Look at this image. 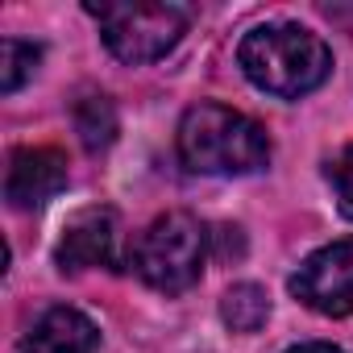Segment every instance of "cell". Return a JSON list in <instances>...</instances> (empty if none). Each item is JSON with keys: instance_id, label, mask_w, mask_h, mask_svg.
<instances>
[{"instance_id": "6da1fadb", "label": "cell", "mask_w": 353, "mask_h": 353, "mask_svg": "<svg viewBox=\"0 0 353 353\" xmlns=\"http://www.w3.org/2000/svg\"><path fill=\"white\" fill-rule=\"evenodd\" d=\"M237 63L254 88L283 96V100H299L328 79L332 50L324 46L320 34H312L295 21H270L241 38Z\"/></svg>"}, {"instance_id": "7a4b0ae2", "label": "cell", "mask_w": 353, "mask_h": 353, "mask_svg": "<svg viewBox=\"0 0 353 353\" xmlns=\"http://www.w3.org/2000/svg\"><path fill=\"white\" fill-rule=\"evenodd\" d=\"M179 162L196 174H254L270 162V137L229 104H196L179 121Z\"/></svg>"}, {"instance_id": "3957f363", "label": "cell", "mask_w": 353, "mask_h": 353, "mask_svg": "<svg viewBox=\"0 0 353 353\" xmlns=\"http://www.w3.org/2000/svg\"><path fill=\"white\" fill-rule=\"evenodd\" d=\"M208 229L192 212H166L133 241V270L162 295H179L200 283L208 262Z\"/></svg>"}, {"instance_id": "277c9868", "label": "cell", "mask_w": 353, "mask_h": 353, "mask_svg": "<svg viewBox=\"0 0 353 353\" xmlns=\"http://www.w3.org/2000/svg\"><path fill=\"white\" fill-rule=\"evenodd\" d=\"M88 13L100 21L104 46L121 63H154L162 59L188 30V13L179 5H88Z\"/></svg>"}, {"instance_id": "5b68a950", "label": "cell", "mask_w": 353, "mask_h": 353, "mask_svg": "<svg viewBox=\"0 0 353 353\" xmlns=\"http://www.w3.org/2000/svg\"><path fill=\"white\" fill-rule=\"evenodd\" d=\"M291 295L320 316H349L353 312V237H341L291 274Z\"/></svg>"}, {"instance_id": "8992f818", "label": "cell", "mask_w": 353, "mask_h": 353, "mask_svg": "<svg viewBox=\"0 0 353 353\" xmlns=\"http://www.w3.org/2000/svg\"><path fill=\"white\" fill-rule=\"evenodd\" d=\"M54 262L63 270H92V266H121V221L112 208H79L54 245Z\"/></svg>"}, {"instance_id": "52a82bcc", "label": "cell", "mask_w": 353, "mask_h": 353, "mask_svg": "<svg viewBox=\"0 0 353 353\" xmlns=\"http://www.w3.org/2000/svg\"><path fill=\"white\" fill-rule=\"evenodd\" d=\"M67 188V158L50 145L17 150L5 170V200L13 208H38Z\"/></svg>"}, {"instance_id": "ba28073f", "label": "cell", "mask_w": 353, "mask_h": 353, "mask_svg": "<svg viewBox=\"0 0 353 353\" xmlns=\"http://www.w3.org/2000/svg\"><path fill=\"white\" fill-rule=\"evenodd\" d=\"M96 345L100 328L79 307H46L30 324L21 353H96Z\"/></svg>"}, {"instance_id": "9c48e42d", "label": "cell", "mask_w": 353, "mask_h": 353, "mask_svg": "<svg viewBox=\"0 0 353 353\" xmlns=\"http://www.w3.org/2000/svg\"><path fill=\"white\" fill-rule=\"evenodd\" d=\"M221 316H225V324L233 332H258L266 324V316H270V299H266V291L258 283H237V287L225 291Z\"/></svg>"}, {"instance_id": "30bf717a", "label": "cell", "mask_w": 353, "mask_h": 353, "mask_svg": "<svg viewBox=\"0 0 353 353\" xmlns=\"http://www.w3.org/2000/svg\"><path fill=\"white\" fill-rule=\"evenodd\" d=\"M75 129H79V137H83V145L96 154V150H108L112 145V137H117V108H112V100L108 96H83V100H75Z\"/></svg>"}, {"instance_id": "8fae6325", "label": "cell", "mask_w": 353, "mask_h": 353, "mask_svg": "<svg viewBox=\"0 0 353 353\" xmlns=\"http://www.w3.org/2000/svg\"><path fill=\"white\" fill-rule=\"evenodd\" d=\"M42 63V50L34 42H21V38H5V46H0V92L13 96Z\"/></svg>"}, {"instance_id": "7c38bea8", "label": "cell", "mask_w": 353, "mask_h": 353, "mask_svg": "<svg viewBox=\"0 0 353 353\" xmlns=\"http://www.w3.org/2000/svg\"><path fill=\"white\" fill-rule=\"evenodd\" d=\"M332 183H336V204H341V212L353 221V145L336 158V166H332Z\"/></svg>"}, {"instance_id": "4fadbf2b", "label": "cell", "mask_w": 353, "mask_h": 353, "mask_svg": "<svg viewBox=\"0 0 353 353\" xmlns=\"http://www.w3.org/2000/svg\"><path fill=\"white\" fill-rule=\"evenodd\" d=\"M287 353H345V349L324 345V341H303V345H295V349H287Z\"/></svg>"}]
</instances>
